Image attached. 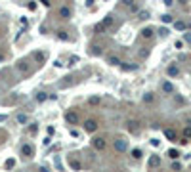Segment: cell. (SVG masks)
<instances>
[{"label":"cell","mask_w":191,"mask_h":172,"mask_svg":"<svg viewBox=\"0 0 191 172\" xmlns=\"http://www.w3.org/2000/svg\"><path fill=\"white\" fill-rule=\"evenodd\" d=\"M92 145H94V149H97V151H101V149H105V145H107V142H105V138H94V140H92Z\"/></svg>","instance_id":"obj_1"},{"label":"cell","mask_w":191,"mask_h":172,"mask_svg":"<svg viewBox=\"0 0 191 172\" xmlns=\"http://www.w3.org/2000/svg\"><path fill=\"white\" fill-rule=\"evenodd\" d=\"M126 128H128V132L138 134L140 132V123H138V120H128V123H126Z\"/></svg>","instance_id":"obj_2"},{"label":"cell","mask_w":191,"mask_h":172,"mask_svg":"<svg viewBox=\"0 0 191 172\" xmlns=\"http://www.w3.org/2000/svg\"><path fill=\"white\" fill-rule=\"evenodd\" d=\"M84 130L90 132V134H92V132H96V130H97V123H96V120H92V119L86 120V123H84Z\"/></svg>","instance_id":"obj_3"},{"label":"cell","mask_w":191,"mask_h":172,"mask_svg":"<svg viewBox=\"0 0 191 172\" xmlns=\"http://www.w3.org/2000/svg\"><path fill=\"white\" fill-rule=\"evenodd\" d=\"M21 155H23V157H31V155H34V147L31 145V143H25V145L21 147Z\"/></svg>","instance_id":"obj_4"},{"label":"cell","mask_w":191,"mask_h":172,"mask_svg":"<svg viewBox=\"0 0 191 172\" xmlns=\"http://www.w3.org/2000/svg\"><path fill=\"white\" fill-rule=\"evenodd\" d=\"M65 120H67L69 124H76V123H79V115H76L75 111H69V113L65 115Z\"/></svg>","instance_id":"obj_5"},{"label":"cell","mask_w":191,"mask_h":172,"mask_svg":"<svg viewBox=\"0 0 191 172\" xmlns=\"http://www.w3.org/2000/svg\"><path fill=\"white\" fill-rule=\"evenodd\" d=\"M166 75H168V77H178V75H180V67L174 65V63H172V65H168V67H166Z\"/></svg>","instance_id":"obj_6"},{"label":"cell","mask_w":191,"mask_h":172,"mask_svg":"<svg viewBox=\"0 0 191 172\" xmlns=\"http://www.w3.org/2000/svg\"><path fill=\"white\" fill-rule=\"evenodd\" d=\"M115 149H117V151H126V149H128V143H126V140H117L115 142Z\"/></svg>","instance_id":"obj_7"},{"label":"cell","mask_w":191,"mask_h":172,"mask_svg":"<svg viewBox=\"0 0 191 172\" xmlns=\"http://www.w3.org/2000/svg\"><path fill=\"white\" fill-rule=\"evenodd\" d=\"M59 17L61 19H69L71 17V8H69V6H61V8H59Z\"/></svg>","instance_id":"obj_8"},{"label":"cell","mask_w":191,"mask_h":172,"mask_svg":"<svg viewBox=\"0 0 191 172\" xmlns=\"http://www.w3.org/2000/svg\"><path fill=\"white\" fill-rule=\"evenodd\" d=\"M164 136H166L170 142H176V138H178V134H176L174 128H166V130H164Z\"/></svg>","instance_id":"obj_9"},{"label":"cell","mask_w":191,"mask_h":172,"mask_svg":"<svg viewBox=\"0 0 191 172\" xmlns=\"http://www.w3.org/2000/svg\"><path fill=\"white\" fill-rule=\"evenodd\" d=\"M16 67H17V71H21V73H29V69H31V65L27 61H19Z\"/></svg>","instance_id":"obj_10"},{"label":"cell","mask_w":191,"mask_h":172,"mask_svg":"<svg viewBox=\"0 0 191 172\" xmlns=\"http://www.w3.org/2000/svg\"><path fill=\"white\" fill-rule=\"evenodd\" d=\"M153 33H155V29H153V27H145V29H141V37H143V38H151V37H153Z\"/></svg>","instance_id":"obj_11"},{"label":"cell","mask_w":191,"mask_h":172,"mask_svg":"<svg viewBox=\"0 0 191 172\" xmlns=\"http://www.w3.org/2000/svg\"><path fill=\"white\" fill-rule=\"evenodd\" d=\"M162 92H164V94H172V92H174V86H172L170 82H162Z\"/></svg>","instance_id":"obj_12"},{"label":"cell","mask_w":191,"mask_h":172,"mask_svg":"<svg viewBox=\"0 0 191 172\" xmlns=\"http://www.w3.org/2000/svg\"><path fill=\"white\" fill-rule=\"evenodd\" d=\"M159 164H161V159H159L157 155H153L151 159H149V167H151V168H155V167H159Z\"/></svg>","instance_id":"obj_13"},{"label":"cell","mask_w":191,"mask_h":172,"mask_svg":"<svg viewBox=\"0 0 191 172\" xmlns=\"http://www.w3.org/2000/svg\"><path fill=\"white\" fill-rule=\"evenodd\" d=\"M105 29H107V27H105L103 21H101V23H97V25L94 27V33H96V34H101V33H105Z\"/></svg>","instance_id":"obj_14"},{"label":"cell","mask_w":191,"mask_h":172,"mask_svg":"<svg viewBox=\"0 0 191 172\" xmlns=\"http://www.w3.org/2000/svg\"><path fill=\"white\" fill-rule=\"evenodd\" d=\"M174 29H178V31H186L187 23H183V21H174Z\"/></svg>","instance_id":"obj_15"},{"label":"cell","mask_w":191,"mask_h":172,"mask_svg":"<svg viewBox=\"0 0 191 172\" xmlns=\"http://www.w3.org/2000/svg\"><path fill=\"white\" fill-rule=\"evenodd\" d=\"M107 61L111 63V65H121V63H122V61H121V59H118V57H117V56H109V57H107Z\"/></svg>","instance_id":"obj_16"},{"label":"cell","mask_w":191,"mask_h":172,"mask_svg":"<svg viewBox=\"0 0 191 172\" xmlns=\"http://www.w3.org/2000/svg\"><path fill=\"white\" fill-rule=\"evenodd\" d=\"M168 157H170V159H178L180 151H178V149H168Z\"/></svg>","instance_id":"obj_17"},{"label":"cell","mask_w":191,"mask_h":172,"mask_svg":"<svg viewBox=\"0 0 191 172\" xmlns=\"http://www.w3.org/2000/svg\"><path fill=\"white\" fill-rule=\"evenodd\" d=\"M90 54H92V56H100V54H101V46H92V48H90Z\"/></svg>","instance_id":"obj_18"},{"label":"cell","mask_w":191,"mask_h":172,"mask_svg":"<svg viewBox=\"0 0 191 172\" xmlns=\"http://www.w3.org/2000/svg\"><path fill=\"white\" fill-rule=\"evenodd\" d=\"M141 149H132V159H141Z\"/></svg>","instance_id":"obj_19"},{"label":"cell","mask_w":191,"mask_h":172,"mask_svg":"<svg viewBox=\"0 0 191 172\" xmlns=\"http://www.w3.org/2000/svg\"><path fill=\"white\" fill-rule=\"evenodd\" d=\"M113 21H115V19H113V16H107V17L103 19V25H105V27H111V25H113Z\"/></svg>","instance_id":"obj_20"},{"label":"cell","mask_w":191,"mask_h":172,"mask_svg":"<svg viewBox=\"0 0 191 172\" xmlns=\"http://www.w3.org/2000/svg\"><path fill=\"white\" fill-rule=\"evenodd\" d=\"M27 120H29V119H27V115H23V113H21V115H17V123H21V124H25V123H27Z\"/></svg>","instance_id":"obj_21"},{"label":"cell","mask_w":191,"mask_h":172,"mask_svg":"<svg viewBox=\"0 0 191 172\" xmlns=\"http://www.w3.org/2000/svg\"><path fill=\"white\" fill-rule=\"evenodd\" d=\"M143 102H145V103H151V102H153V94H151V92H147V94L143 96Z\"/></svg>","instance_id":"obj_22"},{"label":"cell","mask_w":191,"mask_h":172,"mask_svg":"<svg viewBox=\"0 0 191 172\" xmlns=\"http://www.w3.org/2000/svg\"><path fill=\"white\" fill-rule=\"evenodd\" d=\"M183 138H186V140L191 138V126H186V130H183Z\"/></svg>","instance_id":"obj_23"},{"label":"cell","mask_w":191,"mask_h":172,"mask_svg":"<svg viewBox=\"0 0 191 172\" xmlns=\"http://www.w3.org/2000/svg\"><path fill=\"white\" fill-rule=\"evenodd\" d=\"M58 38H59V40H69V34L63 33V31H59V33H58Z\"/></svg>","instance_id":"obj_24"},{"label":"cell","mask_w":191,"mask_h":172,"mask_svg":"<svg viewBox=\"0 0 191 172\" xmlns=\"http://www.w3.org/2000/svg\"><path fill=\"white\" fill-rule=\"evenodd\" d=\"M162 23H172V16H162Z\"/></svg>","instance_id":"obj_25"},{"label":"cell","mask_w":191,"mask_h":172,"mask_svg":"<svg viewBox=\"0 0 191 172\" xmlns=\"http://www.w3.org/2000/svg\"><path fill=\"white\" fill-rule=\"evenodd\" d=\"M71 167H73L75 170H80V163L79 161H71Z\"/></svg>","instance_id":"obj_26"},{"label":"cell","mask_w":191,"mask_h":172,"mask_svg":"<svg viewBox=\"0 0 191 172\" xmlns=\"http://www.w3.org/2000/svg\"><path fill=\"white\" fill-rule=\"evenodd\" d=\"M121 65H122V69H124V71H134V69L138 67V65H124V63H121Z\"/></svg>","instance_id":"obj_27"},{"label":"cell","mask_w":191,"mask_h":172,"mask_svg":"<svg viewBox=\"0 0 191 172\" xmlns=\"http://www.w3.org/2000/svg\"><path fill=\"white\" fill-rule=\"evenodd\" d=\"M76 61H79V57H76V56H73V57L69 59V65H71V67H73V65H76Z\"/></svg>","instance_id":"obj_28"},{"label":"cell","mask_w":191,"mask_h":172,"mask_svg":"<svg viewBox=\"0 0 191 172\" xmlns=\"http://www.w3.org/2000/svg\"><path fill=\"white\" fill-rule=\"evenodd\" d=\"M147 17H149V12H140V19H147Z\"/></svg>","instance_id":"obj_29"},{"label":"cell","mask_w":191,"mask_h":172,"mask_svg":"<svg viewBox=\"0 0 191 172\" xmlns=\"http://www.w3.org/2000/svg\"><path fill=\"white\" fill-rule=\"evenodd\" d=\"M44 99H46V94H44V92H40V94L37 96V102H44Z\"/></svg>","instance_id":"obj_30"},{"label":"cell","mask_w":191,"mask_h":172,"mask_svg":"<svg viewBox=\"0 0 191 172\" xmlns=\"http://www.w3.org/2000/svg\"><path fill=\"white\" fill-rule=\"evenodd\" d=\"M34 57H37V61H38V63H42V61H44V54H40V52H38L37 56H34Z\"/></svg>","instance_id":"obj_31"},{"label":"cell","mask_w":191,"mask_h":172,"mask_svg":"<svg viewBox=\"0 0 191 172\" xmlns=\"http://www.w3.org/2000/svg\"><path fill=\"white\" fill-rule=\"evenodd\" d=\"M13 164H16V161H13V159H8V163H6V168H12Z\"/></svg>","instance_id":"obj_32"},{"label":"cell","mask_w":191,"mask_h":172,"mask_svg":"<svg viewBox=\"0 0 191 172\" xmlns=\"http://www.w3.org/2000/svg\"><path fill=\"white\" fill-rule=\"evenodd\" d=\"M40 2H42V4H44V6H46V8H50V6H52V2H50V0H40Z\"/></svg>","instance_id":"obj_33"},{"label":"cell","mask_w":191,"mask_h":172,"mask_svg":"<svg viewBox=\"0 0 191 172\" xmlns=\"http://www.w3.org/2000/svg\"><path fill=\"white\" fill-rule=\"evenodd\" d=\"M90 103L94 105V103H100V98H90Z\"/></svg>","instance_id":"obj_34"},{"label":"cell","mask_w":191,"mask_h":172,"mask_svg":"<svg viewBox=\"0 0 191 172\" xmlns=\"http://www.w3.org/2000/svg\"><path fill=\"white\" fill-rule=\"evenodd\" d=\"M180 168H182L180 163H174V164H172V170H180Z\"/></svg>","instance_id":"obj_35"},{"label":"cell","mask_w":191,"mask_h":172,"mask_svg":"<svg viewBox=\"0 0 191 172\" xmlns=\"http://www.w3.org/2000/svg\"><path fill=\"white\" fill-rule=\"evenodd\" d=\"M29 10L34 12V10H37V4H34V2H29Z\"/></svg>","instance_id":"obj_36"},{"label":"cell","mask_w":191,"mask_h":172,"mask_svg":"<svg viewBox=\"0 0 191 172\" xmlns=\"http://www.w3.org/2000/svg\"><path fill=\"white\" fill-rule=\"evenodd\" d=\"M183 38H186L187 42H191V34H189V33H186V34H183Z\"/></svg>","instance_id":"obj_37"},{"label":"cell","mask_w":191,"mask_h":172,"mask_svg":"<svg viewBox=\"0 0 191 172\" xmlns=\"http://www.w3.org/2000/svg\"><path fill=\"white\" fill-rule=\"evenodd\" d=\"M122 2H124L126 6H132V2H134V0H122Z\"/></svg>","instance_id":"obj_38"},{"label":"cell","mask_w":191,"mask_h":172,"mask_svg":"<svg viewBox=\"0 0 191 172\" xmlns=\"http://www.w3.org/2000/svg\"><path fill=\"white\" fill-rule=\"evenodd\" d=\"M172 2H174V0H164V4H166V6H170Z\"/></svg>","instance_id":"obj_39"},{"label":"cell","mask_w":191,"mask_h":172,"mask_svg":"<svg viewBox=\"0 0 191 172\" xmlns=\"http://www.w3.org/2000/svg\"><path fill=\"white\" fill-rule=\"evenodd\" d=\"M2 120H6V115H0V123H2Z\"/></svg>","instance_id":"obj_40"},{"label":"cell","mask_w":191,"mask_h":172,"mask_svg":"<svg viewBox=\"0 0 191 172\" xmlns=\"http://www.w3.org/2000/svg\"><path fill=\"white\" fill-rule=\"evenodd\" d=\"M2 59H4V57H2V56H0V61H2Z\"/></svg>","instance_id":"obj_41"}]
</instances>
